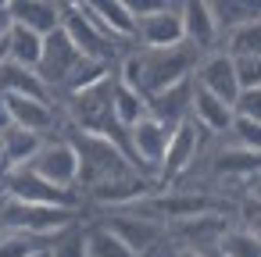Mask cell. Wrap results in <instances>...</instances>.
Segmentation results:
<instances>
[{
	"mask_svg": "<svg viewBox=\"0 0 261 257\" xmlns=\"http://www.w3.org/2000/svg\"><path fill=\"white\" fill-rule=\"evenodd\" d=\"M61 33L79 47L83 58L90 61H104V65H115L118 58H125V43H118L115 36H108L86 11L83 4H61Z\"/></svg>",
	"mask_w": 261,
	"mask_h": 257,
	"instance_id": "4",
	"label": "cell"
},
{
	"mask_svg": "<svg viewBox=\"0 0 261 257\" xmlns=\"http://www.w3.org/2000/svg\"><path fill=\"white\" fill-rule=\"evenodd\" d=\"M8 129H15V125H11V115H8V104H4V97H0V136H4Z\"/></svg>",
	"mask_w": 261,
	"mask_h": 257,
	"instance_id": "33",
	"label": "cell"
},
{
	"mask_svg": "<svg viewBox=\"0 0 261 257\" xmlns=\"http://www.w3.org/2000/svg\"><path fill=\"white\" fill-rule=\"evenodd\" d=\"M232 143H236L240 150L261 154V122H247V118H236V122H232Z\"/></svg>",
	"mask_w": 261,
	"mask_h": 257,
	"instance_id": "28",
	"label": "cell"
},
{
	"mask_svg": "<svg viewBox=\"0 0 261 257\" xmlns=\"http://www.w3.org/2000/svg\"><path fill=\"white\" fill-rule=\"evenodd\" d=\"M36 257H47V253H36Z\"/></svg>",
	"mask_w": 261,
	"mask_h": 257,
	"instance_id": "36",
	"label": "cell"
},
{
	"mask_svg": "<svg viewBox=\"0 0 261 257\" xmlns=\"http://www.w3.org/2000/svg\"><path fill=\"white\" fill-rule=\"evenodd\" d=\"M207 257H222V253H218V250H215V253H207Z\"/></svg>",
	"mask_w": 261,
	"mask_h": 257,
	"instance_id": "35",
	"label": "cell"
},
{
	"mask_svg": "<svg viewBox=\"0 0 261 257\" xmlns=\"http://www.w3.org/2000/svg\"><path fill=\"white\" fill-rule=\"evenodd\" d=\"M40 147H43V136L25 132V129H8L4 136H0V168H4V172L29 168L36 161Z\"/></svg>",
	"mask_w": 261,
	"mask_h": 257,
	"instance_id": "17",
	"label": "cell"
},
{
	"mask_svg": "<svg viewBox=\"0 0 261 257\" xmlns=\"http://www.w3.org/2000/svg\"><path fill=\"white\" fill-rule=\"evenodd\" d=\"M215 11V22L225 33L240 29V25H250V22H261V4H247V0H218V4H211Z\"/></svg>",
	"mask_w": 261,
	"mask_h": 257,
	"instance_id": "21",
	"label": "cell"
},
{
	"mask_svg": "<svg viewBox=\"0 0 261 257\" xmlns=\"http://www.w3.org/2000/svg\"><path fill=\"white\" fill-rule=\"evenodd\" d=\"M204 54L193 50L190 43L182 47H168V50H147V47H136L122 58L118 65V79L136 90L143 100L165 93L168 86L182 82V79H193V72L200 68Z\"/></svg>",
	"mask_w": 261,
	"mask_h": 257,
	"instance_id": "1",
	"label": "cell"
},
{
	"mask_svg": "<svg viewBox=\"0 0 261 257\" xmlns=\"http://www.w3.org/2000/svg\"><path fill=\"white\" fill-rule=\"evenodd\" d=\"M129 11L136 18V40L147 50H168L182 47V4H165V0H129Z\"/></svg>",
	"mask_w": 261,
	"mask_h": 257,
	"instance_id": "3",
	"label": "cell"
},
{
	"mask_svg": "<svg viewBox=\"0 0 261 257\" xmlns=\"http://www.w3.org/2000/svg\"><path fill=\"white\" fill-rule=\"evenodd\" d=\"M147 115H150L147 100L118 79V86H115V122H118V129H122V132H129V129H133L136 122H143Z\"/></svg>",
	"mask_w": 261,
	"mask_h": 257,
	"instance_id": "22",
	"label": "cell"
},
{
	"mask_svg": "<svg viewBox=\"0 0 261 257\" xmlns=\"http://www.w3.org/2000/svg\"><path fill=\"white\" fill-rule=\"evenodd\" d=\"M0 97H33V100H50L47 82L40 79L36 68H22L15 61L0 65Z\"/></svg>",
	"mask_w": 261,
	"mask_h": 257,
	"instance_id": "18",
	"label": "cell"
},
{
	"mask_svg": "<svg viewBox=\"0 0 261 257\" xmlns=\"http://www.w3.org/2000/svg\"><path fill=\"white\" fill-rule=\"evenodd\" d=\"M222 50L229 58H261V22H250V25H240L232 33L222 36Z\"/></svg>",
	"mask_w": 261,
	"mask_h": 257,
	"instance_id": "23",
	"label": "cell"
},
{
	"mask_svg": "<svg viewBox=\"0 0 261 257\" xmlns=\"http://www.w3.org/2000/svg\"><path fill=\"white\" fill-rule=\"evenodd\" d=\"M193 79H182V82H175V86H168L165 93H158V97H150L147 100V107H150V118H158L161 125H168V129H179L182 122H190L193 118Z\"/></svg>",
	"mask_w": 261,
	"mask_h": 257,
	"instance_id": "13",
	"label": "cell"
},
{
	"mask_svg": "<svg viewBox=\"0 0 261 257\" xmlns=\"http://www.w3.org/2000/svg\"><path fill=\"white\" fill-rule=\"evenodd\" d=\"M179 257H207V253H197V250H186V246H182V250H179Z\"/></svg>",
	"mask_w": 261,
	"mask_h": 257,
	"instance_id": "34",
	"label": "cell"
},
{
	"mask_svg": "<svg viewBox=\"0 0 261 257\" xmlns=\"http://www.w3.org/2000/svg\"><path fill=\"white\" fill-rule=\"evenodd\" d=\"M83 11L118 43H133L136 40V18L129 11V0H108V4H83Z\"/></svg>",
	"mask_w": 261,
	"mask_h": 257,
	"instance_id": "14",
	"label": "cell"
},
{
	"mask_svg": "<svg viewBox=\"0 0 261 257\" xmlns=\"http://www.w3.org/2000/svg\"><path fill=\"white\" fill-rule=\"evenodd\" d=\"M40 243H47V239H33V236H18V232H0V257H36V253H47V246H40Z\"/></svg>",
	"mask_w": 261,
	"mask_h": 257,
	"instance_id": "26",
	"label": "cell"
},
{
	"mask_svg": "<svg viewBox=\"0 0 261 257\" xmlns=\"http://www.w3.org/2000/svg\"><path fill=\"white\" fill-rule=\"evenodd\" d=\"M232 111H236V118L261 122V90H240V97H236Z\"/></svg>",
	"mask_w": 261,
	"mask_h": 257,
	"instance_id": "30",
	"label": "cell"
},
{
	"mask_svg": "<svg viewBox=\"0 0 261 257\" xmlns=\"http://www.w3.org/2000/svg\"><path fill=\"white\" fill-rule=\"evenodd\" d=\"M197 86V82H193ZM193 122L204 129V132H215V136H222V132H232V122H236V111L225 104V100H218V97H211L207 90H193Z\"/></svg>",
	"mask_w": 261,
	"mask_h": 257,
	"instance_id": "19",
	"label": "cell"
},
{
	"mask_svg": "<svg viewBox=\"0 0 261 257\" xmlns=\"http://www.w3.org/2000/svg\"><path fill=\"white\" fill-rule=\"evenodd\" d=\"M11 25H15V22H11V8H8V4H0V43L8 40Z\"/></svg>",
	"mask_w": 261,
	"mask_h": 257,
	"instance_id": "32",
	"label": "cell"
},
{
	"mask_svg": "<svg viewBox=\"0 0 261 257\" xmlns=\"http://www.w3.org/2000/svg\"><path fill=\"white\" fill-rule=\"evenodd\" d=\"M90 58H83L79 54V47L58 29V33H50L47 40H43V61H40V79L47 82V90L54 93V90H61L65 93V86L72 82V75L86 65Z\"/></svg>",
	"mask_w": 261,
	"mask_h": 257,
	"instance_id": "6",
	"label": "cell"
},
{
	"mask_svg": "<svg viewBox=\"0 0 261 257\" xmlns=\"http://www.w3.org/2000/svg\"><path fill=\"white\" fill-rule=\"evenodd\" d=\"M43 40L47 36L33 33V29L11 25V33H8V61H15L22 68H40V61H43Z\"/></svg>",
	"mask_w": 261,
	"mask_h": 257,
	"instance_id": "20",
	"label": "cell"
},
{
	"mask_svg": "<svg viewBox=\"0 0 261 257\" xmlns=\"http://www.w3.org/2000/svg\"><path fill=\"white\" fill-rule=\"evenodd\" d=\"M86 250H90V257H136L108 225H93V229H86Z\"/></svg>",
	"mask_w": 261,
	"mask_h": 257,
	"instance_id": "24",
	"label": "cell"
},
{
	"mask_svg": "<svg viewBox=\"0 0 261 257\" xmlns=\"http://www.w3.org/2000/svg\"><path fill=\"white\" fill-rule=\"evenodd\" d=\"M200 139H204V129L190 118L182 122L179 129H172V139H168V150H165V161L158 168V182H175L179 175H186L200 154Z\"/></svg>",
	"mask_w": 261,
	"mask_h": 257,
	"instance_id": "9",
	"label": "cell"
},
{
	"mask_svg": "<svg viewBox=\"0 0 261 257\" xmlns=\"http://www.w3.org/2000/svg\"><path fill=\"white\" fill-rule=\"evenodd\" d=\"M182 33H186V43L193 50H200L204 58L207 54H218L222 29L215 22L211 4H204V0H190V4H182Z\"/></svg>",
	"mask_w": 261,
	"mask_h": 257,
	"instance_id": "11",
	"label": "cell"
},
{
	"mask_svg": "<svg viewBox=\"0 0 261 257\" xmlns=\"http://www.w3.org/2000/svg\"><path fill=\"white\" fill-rule=\"evenodd\" d=\"M11 8V22L22 29H33L40 36H50L61 29V4H50V0H18Z\"/></svg>",
	"mask_w": 261,
	"mask_h": 257,
	"instance_id": "15",
	"label": "cell"
},
{
	"mask_svg": "<svg viewBox=\"0 0 261 257\" xmlns=\"http://www.w3.org/2000/svg\"><path fill=\"white\" fill-rule=\"evenodd\" d=\"M4 196L22 200V204H40V207H68V211H79L75 189H58L47 179H40L33 168L4 172Z\"/></svg>",
	"mask_w": 261,
	"mask_h": 257,
	"instance_id": "5",
	"label": "cell"
},
{
	"mask_svg": "<svg viewBox=\"0 0 261 257\" xmlns=\"http://www.w3.org/2000/svg\"><path fill=\"white\" fill-rule=\"evenodd\" d=\"M40 179H47L50 186H58V189H72L75 182H79V154H75V147L68 143V136H61V139H43V147H40V154H36V161L29 164Z\"/></svg>",
	"mask_w": 261,
	"mask_h": 257,
	"instance_id": "8",
	"label": "cell"
},
{
	"mask_svg": "<svg viewBox=\"0 0 261 257\" xmlns=\"http://www.w3.org/2000/svg\"><path fill=\"white\" fill-rule=\"evenodd\" d=\"M104 225H108V229H111L136 257L147 253L158 239L168 236V229H165L161 221H154V218H147V214H140V211H136V214H115V218L104 221Z\"/></svg>",
	"mask_w": 261,
	"mask_h": 257,
	"instance_id": "12",
	"label": "cell"
},
{
	"mask_svg": "<svg viewBox=\"0 0 261 257\" xmlns=\"http://www.w3.org/2000/svg\"><path fill=\"white\" fill-rule=\"evenodd\" d=\"M168 139H172V129L161 125L158 118L147 115L143 122H136V125L129 129V157H133V164H136L140 172H147V175L158 179V168H161V161H165Z\"/></svg>",
	"mask_w": 261,
	"mask_h": 257,
	"instance_id": "7",
	"label": "cell"
},
{
	"mask_svg": "<svg viewBox=\"0 0 261 257\" xmlns=\"http://www.w3.org/2000/svg\"><path fill=\"white\" fill-rule=\"evenodd\" d=\"M75 214L79 211H68V207H40V204H22L11 196H0V232L58 239L61 232L75 229Z\"/></svg>",
	"mask_w": 261,
	"mask_h": 257,
	"instance_id": "2",
	"label": "cell"
},
{
	"mask_svg": "<svg viewBox=\"0 0 261 257\" xmlns=\"http://www.w3.org/2000/svg\"><path fill=\"white\" fill-rule=\"evenodd\" d=\"M179 250H182V246H179L172 236H165V239H158V243H154L147 253H140V257H179Z\"/></svg>",
	"mask_w": 261,
	"mask_h": 257,
	"instance_id": "31",
	"label": "cell"
},
{
	"mask_svg": "<svg viewBox=\"0 0 261 257\" xmlns=\"http://www.w3.org/2000/svg\"><path fill=\"white\" fill-rule=\"evenodd\" d=\"M8 104V115H11V125L15 129H25V132H36L43 136L47 129H54V107L50 100H33V97H4Z\"/></svg>",
	"mask_w": 261,
	"mask_h": 257,
	"instance_id": "16",
	"label": "cell"
},
{
	"mask_svg": "<svg viewBox=\"0 0 261 257\" xmlns=\"http://www.w3.org/2000/svg\"><path fill=\"white\" fill-rule=\"evenodd\" d=\"M193 82H197L200 90H207L211 97L225 100L229 107H232V104H236V97H240L236 65H232V58H229L225 50H218V54H207V58L200 61V68L193 72Z\"/></svg>",
	"mask_w": 261,
	"mask_h": 257,
	"instance_id": "10",
	"label": "cell"
},
{
	"mask_svg": "<svg viewBox=\"0 0 261 257\" xmlns=\"http://www.w3.org/2000/svg\"><path fill=\"white\" fill-rule=\"evenodd\" d=\"M240 90H261V58H232Z\"/></svg>",
	"mask_w": 261,
	"mask_h": 257,
	"instance_id": "29",
	"label": "cell"
},
{
	"mask_svg": "<svg viewBox=\"0 0 261 257\" xmlns=\"http://www.w3.org/2000/svg\"><path fill=\"white\" fill-rule=\"evenodd\" d=\"M47 257H90V250H86V229H68L65 236H58L50 243Z\"/></svg>",
	"mask_w": 261,
	"mask_h": 257,
	"instance_id": "27",
	"label": "cell"
},
{
	"mask_svg": "<svg viewBox=\"0 0 261 257\" xmlns=\"http://www.w3.org/2000/svg\"><path fill=\"white\" fill-rule=\"evenodd\" d=\"M222 257H261V239L250 232V229H232L222 246H218Z\"/></svg>",
	"mask_w": 261,
	"mask_h": 257,
	"instance_id": "25",
	"label": "cell"
}]
</instances>
